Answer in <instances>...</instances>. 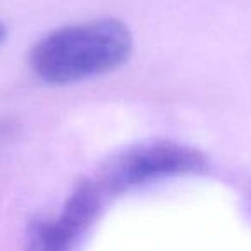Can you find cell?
Segmentation results:
<instances>
[{
  "label": "cell",
  "mask_w": 251,
  "mask_h": 251,
  "mask_svg": "<svg viewBox=\"0 0 251 251\" xmlns=\"http://www.w3.org/2000/svg\"><path fill=\"white\" fill-rule=\"evenodd\" d=\"M11 129V124H7V122L5 121H2L0 122V138L2 136H5V134H7V131Z\"/></svg>",
  "instance_id": "obj_6"
},
{
  "label": "cell",
  "mask_w": 251,
  "mask_h": 251,
  "mask_svg": "<svg viewBox=\"0 0 251 251\" xmlns=\"http://www.w3.org/2000/svg\"><path fill=\"white\" fill-rule=\"evenodd\" d=\"M131 52L129 28L105 18L49 33L33 47L29 64L43 83L69 84L119 69Z\"/></svg>",
  "instance_id": "obj_1"
},
{
  "label": "cell",
  "mask_w": 251,
  "mask_h": 251,
  "mask_svg": "<svg viewBox=\"0 0 251 251\" xmlns=\"http://www.w3.org/2000/svg\"><path fill=\"white\" fill-rule=\"evenodd\" d=\"M76 239L57 219L36 217L26 227V251H73Z\"/></svg>",
  "instance_id": "obj_4"
},
{
  "label": "cell",
  "mask_w": 251,
  "mask_h": 251,
  "mask_svg": "<svg viewBox=\"0 0 251 251\" xmlns=\"http://www.w3.org/2000/svg\"><path fill=\"white\" fill-rule=\"evenodd\" d=\"M5 38H7V28L4 23H0V45L5 42Z\"/></svg>",
  "instance_id": "obj_5"
},
{
  "label": "cell",
  "mask_w": 251,
  "mask_h": 251,
  "mask_svg": "<svg viewBox=\"0 0 251 251\" xmlns=\"http://www.w3.org/2000/svg\"><path fill=\"white\" fill-rule=\"evenodd\" d=\"M100 189L93 181H81L66 200L57 220L77 241L81 234L93 224L100 208Z\"/></svg>",
  "instance_id": "obj_3"
},
{
  "label": "cell",
  "mask_w": 251,
  "mask_h": 251,
  "mask_svg": "<svg viewBox=\"0 0 251 251\" xmlns=\"http://www.w3.org/2000/svg\"><path fill=\"white\" fill-rule=\"evenodd\" d=\"M206 169L208 158L196 148L171 140L143 141L108 158L103 184L112 191H126L151 181L201 174Z\"/></svg>",
  "instance_id": "obj_2"
}]
</instances>
